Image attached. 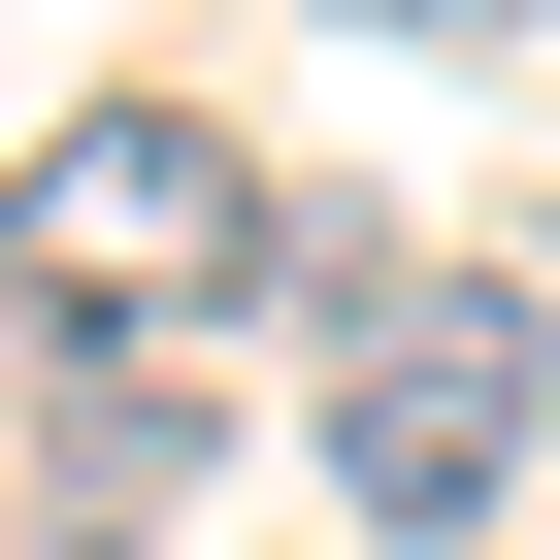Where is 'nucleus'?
I'll list each match as a JSON object with an SVG mask.
<instances>
[{
  "label": "nucleus",
  "instance_id": "f257e3e1",
  "mask_svg": "<svg viewBox=\"0 0 560 560\" xmlns=\"http://www.w3.org/2000/svg\"><path fill=\"white\" fill-rule=\"evenodd\" d=\"M0 298H67V363H198L231 298H298V198L231 100H67L0 165Z\"/></svg>",
  "mask_w": 560,
  "mask_h": 560
},
{
  "label": "nucleus",
  "instance_id": "f03ea898",
  "mask_svg": "<svg viewBox=\"0 0 560 560\" xmlns=\"http://www.w3.org/2000/svg\"><path fill=\"white\" fill-rule=\"evenodd\" d=\"M298 298H330V494H396V560H429V527H494V494H527V429H560V330H527V264L298 231Z\"/></svg>",
  "mask_w": 560,
  "mask_h": 560
},
{
  "label": "nucleus",
  "instance_id": "7ed1b4c3",
  "mask_svg": "<svg viewBox=\"0 0 560 560\" xmlns=\"http://www.w3.org/2000/svg\"><path fill=\"white\" fill-rule=\"evenodd\" d=\"M34 494H67V527H165V494H198V363H67Z\"/></svg>",
  "mask_w": 560,
  "mask_h": 560
},
{
  "label": "nucleus",
  "instance_id": "20e7f679",
  "mask_svg": "<svg viewBox=\"0 0 560 560\" xmlns=\"http://www.w3.org/2000/svg\"><path fill=\"white\" fill-rule=\"evenodd\" d=\"M363 34H560V0H363Z\"/></svg>",
  "mask_w": 560,
  "mask_h": 560
},
{
  "label": "nucleus",
  "instance_id": "39448f33",
  "mask_svg": "<svg viewBox=\"0 0 560 560\" xmlns=\"http://www.w3.org/2000/svg\"><path fill=\"white\" fill-rule=\"evenodd\" d=\"M34 560H165V527H34Z\"/></svg>",
  "mask_w": 560,
  "mask_h": 560
}]
</instances>
